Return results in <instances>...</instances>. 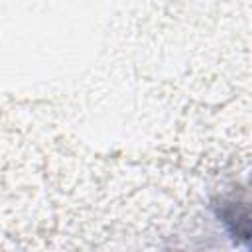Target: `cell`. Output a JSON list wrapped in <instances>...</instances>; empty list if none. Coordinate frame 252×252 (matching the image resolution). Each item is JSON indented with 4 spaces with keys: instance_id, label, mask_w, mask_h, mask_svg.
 Here are the masks:
<instances>
[{
    "instance_id": "1",
    "label": "cell",
    "mask_w": 252,
    "mask_h": 252,
    "mask_svg": "<svg viewBox=\"0 0 252 252\" xmlns=\"http://www.w3.org/2000/svg\"><path fill=\"white\" fill-rule=\"evenodd\" d=\"M213 213L219 219V222L224 226L226 234L234 240V244H240L248 248L250 240V215H248V201L246 197H238L236 193L222 195L213 201Z\"/></svg>"
}]
</instances>
